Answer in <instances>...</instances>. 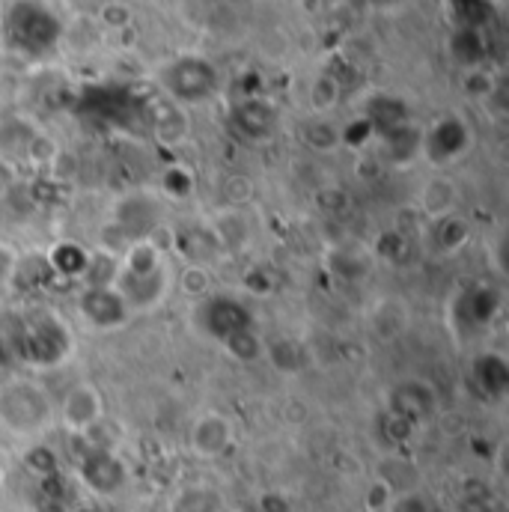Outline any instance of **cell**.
<instances>
[{"instance_id": "cell-1", "label": "cell", "mask_w": 509, "mask_h": 512, "mask_svg": "<svg viewBox=\"0 0 509 512\" xmlns=\"http://www.w3.org/2000/svg\"><path fill=\"white\" fill-rule=\"evenodd\" d=\"M57 420V405L30 379L0 387V426L12 435H39Z\"/></svg>"}, {"instance_id": "cell-2", "label": "cell", "mask_w": 509, "mask_h": 512, "mask_svg": "<svg viewBox=\"0 0 509 512\" xmlns=\"http://www.w3.org/2000/svg\"><path fill=\"white\" fill-rule=\"evenodd\" d=\"M105 420V399L96 387L90 384H78L72 387L63 402H60V423L75 432V435H87L90 429H96Z\"/></svg>"}, {"instance_id": "cell-3", "label": "cell", "mask_w": 509, "mask_h": 512, "mask_svg": "<svg viewBox=\"0 0 509 512\" xmlns=\"http://www.w3.org/2000/svg\"><path fill=\"white\" fill-rule=\"evenodd\" d=\"M188 447L197 459H218L233 447V423L224 414H200L191 423L188 432Z\"/></svg>"}, {"instance_id": "cell-4", "label": "cell", "mask_w": 509, "mask_h": 512, "mask_svg": "<svg viewBox=\"0 0 509 512\" xmlns=\"http://www.w3.org/2000/svg\"><path fill=\"white\" fill-rule=\"evenodd\" d=\"M81 313L87 316V322H93L96 328H120L123 319L128 316V307L123 298L114 292V286H90L84 301H81Z\"/></svg>"}, {"instance_id": "cell-5", "label": "cell", "mask_w": 509, "mask_h": 512, "mask_svg": "<svg viewBox=\"0 0 509 512\" xmlns=\"http://www.w3.org/2000/svg\"><path fill=\"white\" fill-rule=\"evenodd\" d=\"M456 200H459V191L450 179H432L423 188V209L435 218H450L456 209Z\"/></svg>"}, {"instance_id": "cell-6", "label": "cell", "mask_w": 509, "mask_h": 512, "mask_svg": "<svg viewBox=\"0 0 509 512\" xmlns=\"http://www.w3.org/2000/svg\"><path fill=\"white\" fill-rule=\"evenodd\" d=\"M337 102H340V84L331 75H319L313 81V87H310V105H313V111L316 114H328V111L337 108Z\"/></svg>"}, {"instance_id": "cell-7", "label": "cell", "mask_w": 509, "mask_h": 512, "mask_svg": "<svg viewBox=\"0 0 509 512\" xmlns=\"http://www.w3.org/2000/svg\"><path fill=\"white\" fill-rule=\"evenodd\" d=\"M164 191H167L170 197H185V194H191V176H188V170H182V167L167 170V176H164Z\"/></svg>"}, {"instance_id": "cell-8", "label": "cell", "mask_w": 509, "mask_h": 512, "mask_svg": "<svg viewBox=\"0 0 509 512\" xmlns=\"http://www.w3.org/2000/svg\"><path fill=\"white\" fill-rule=\"evenodd\" d=\"M304 137H307L313 146H319V149H328V146H334V143L340 140V134L331 128V123H310L307 131H304Z\"/></svg>"}, {"instance_id": "cell-9", "label": "cell", "mask_w": 509, "mask_h": 512, "mask_svg": "<svg viewBox=\"0 0 509 512\" xmlns=\"http://www.w3.org/2000/svg\"><path fill=\"white\" fill-rule=\"evenodd\" d=\"M102 21L111 27V30H128V21H131V9L123 3H108L102 9Z\"/></svg>"}, {"instance_id": "cell-10", "label": "cell", "mask_w": 509, "mask_h": 512, "mask_svg": "<svg viewBox=\"0 0 509 512\" xmlns=\"http://www.w3.org/2000/svg\"><path fill=\"white\" fill-rule=\"evenodd\" d=\"M9 188H12V170H9L6 161H0V197H3Z\"/></svg>"}]
</instances>
